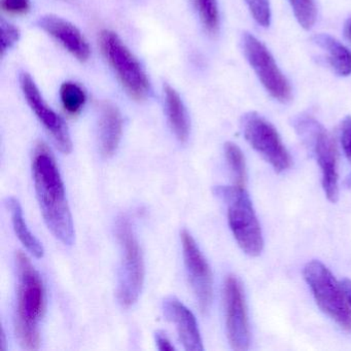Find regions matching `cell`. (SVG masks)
Masks as SVG:
<instances>
[{"label": "cell", "instance_id": "cell-1", "mask_svg": "<svg viewBox=\"0 0 351 351\" xmlns=\"http://www.w3.org/2000/svg\"><path fill=\"white\" fill-rule=\"evenodd\" d=\"M32 173L36 197L47 227L59 241L65 245H73L75 227L64 184L54 157L44 143L38 145L34 152Z\"/></svg>", "mask_w": 351, "mask_h": 351}, {"label": "cell", "instance_id": "cell-2", "mask_svg": "<svg viewBox=\"0 0 351 351\" xmlns=\"http://www.w3.org/2000/svg\"><path fill=\"white\" fill-rule=\"evenodd\" d=\"M18 274L15 328L18 340L25 350L40 348V322L46 309L44 282L36 267L22 252L16 254Z\"/></svg>", "mask_w": 351, "mask_h": 351}, {"label": "cell", "instance_id": "cell-3", "mask_svg": "<svg viewBox=\"0 0 351 351\" xmlns=\"http://www.w3.org/2000/svg\"><path fill=\"white\" fill-rule=\"evenodd\" d=\"M215 193L227 203L228 221L238 245L248 256H260L264 247L262 229L245 186H217Z\"/></svg>", "mask_w": 351, "mask_h": 351}, {"label": "cell", "instance_id": "cell-4", "mask_svg": "<svg viewBox=\"0 0 351 351\" xmlns=\"http://www.w3.org/2000/svg\"><path fill=\"white\" fill-rule=\"evenodd\" d=\"M117 237L121 246V265L119 270V302L124 307H130L138 300L145 282V262L132 226L127 217L118 219Z\"/></svg>", "mask_w": 351, "mask_h": 351}, {"label": "cell", "instance_id": "cell-5", "mask_svg": "<svg viewBox=\"0 0 351 351\" xmlns=\"http://www.w3.org/2000/svg\"><path fill=\"white\" fill-rule=\"evenodd\" d=\"M304 278L322 311L343 330L351 332V305L342 285L328 267L319 261H311L304 268Z\"/></svg>", "mask_w": 351, "mask_h": 351}, {"label": "cell", "instance_id": "cell-6", "mask_svg": "<svg viewBox=\"0 0 351 351\" xmlns=\"http://www.w3.org/2000/svg\"><path fill=\"white\" fill-rule=\"evenodd\" d=\"M99 46L121 85L130 97L137 101L145 99L151 91L147 73L118 34L110 30L100 32Z\"/></svg>", "mask_w": 351, "mask_h": 351}, {"label": "cell", "instance_id": "cell-7", "mask_svg": "<svg viewBox=\"0 0 351 351\" xmlns=\"http://www.w3.org/2000/svg\"><path fill=\"white\" fill-rule=\"evenodd\" d=\"M295 130L307 143L322 170V188L330 202L339 197L337 149L334 139L324 126L311 117H300L295 121Z\"/></svg>", "mask_w": 351, "mask_h": 351}, {"label": "cell", "instance_id": "cell-8", "mask_svg": "<svg viewBox=\"0 0 351 351\" xmlns=\"http://www.w3.org/2000/svg\"><path fill=\"white\" fill-rule=\"evenodd\" d=\"M241 128L247 143L276 172L291 167V159L276 128L258 112H248L241 119Z\"/></svg>", "mask_w": 351, "mask_h": 351}, {"label": "cell", "instance_id": "cell-9", "mask_svg": "<svg viewBox=\"0 0 351 351\" xmlns=\"http://www.w3.org/2000/svg\"><path fill=\"white\" fill-rule=\"evenodd\" d=\"M242 48L250 66L258 75L262 85L274 99L289 102L291 88L264 44L252 34L242 36Z\"/></svg>", "mask_w": 351, "mask_h": 351}, {"label": "cell", "instance_id": "cell-10", "mask_svg": "<svg viewBox=\"0 0 351 351\" xmlns=\"http://www.w3.org/2000/svg\"><path fill=\"white\" fill-rule=\"evenodd\" d=\"M226 326L228 339L234 350L250 348V330L243 289L237 277L228 276L225 289Z\"/></svg>", "mask_w": 351, "mask_h": 351}, {"label": "cell", "instance_id": "cell-11", "mask_svg": "<svg viewBox=\"0 0 351 351\" xmlns=\"http://www.w3.org/2000/svg\"><path fill=\"white\" fill-rule=\"evenodd\" d=\"M20 86L28 106L44 125L45 128L52 135L58 149L62 153H71L73 151V141L66 123L45 101L32 75L26 73H22L20 77Z\"/></svg>", "mask_w": 351, "mask_h": 351}, {"label": "cell", "instance_id": "cell-12", "mask_svg": "<svg viewBox=\"0 0 351 351\" xmlns=\"http://www.w3.org/2000/svg\"><path fill=\"white\" fill-rule=\"evenodd\" d=\"M184 266L199 307L206 312L210 307L213 295V273L206 258L201 252L193 236L186 230L180 234Z\"/></svg>", "mask_w": 351, "mask_h": 351}, {"label": "cell", "instance_id": "cell-13", "mask_svg": "<svg viewBox=\"0 0 351 351\" xmlns=\"http://www.w3.org/2000/svg\"><path fill=\"white\" fill-rule=\"evenodd\" d=\"M36 24L77 60L85 62L89 59L91 55L89 44L79 28L71 22L58 16L47 15L40 17Z\"/></svg>", "mask_w": 351, "mask_h": 351}, {"label": "cell", "instance_id": "cell-14", "mask_svg": "<svg viewBox=\"0 0 351 351\" xmlns=\"http://www.w3.org/2000/svg\"><path fill=\"white\" fill-rule=\"evenodd\" d=\"M163 312L165 317L176 326L180 342L189 351H202V339L194 314L178 299L165 298L163 301Z\"/></svg>", "mask_w": 351, "mask_h": 351}, {"label": "cell", "instance_id": "cell-15", "mask_svg": "<svg viewBox=\"0 0 351 351\" xmlns=\"http://www.w3.org/2000/svg\"><path fill=\"white\" fill-rule=\"evenodd\" d=\"M122 132L123 118L119 108L110 102L102 104L98 121V141L104 157H112L116 153Z\"/></svg>", "mask_w": 351, "mask_h": 351}, {"label": "cell", "instance_id": "cell-16", "mask_svg": "<svg viewBox=\"0 0 351 351\" xmlns=\"http://www.w3.org/2000/svg\"><path fill=\"white\" fill-rule=\"evenodd\" d=\"M165 110L170 127L178 141L186 143L191 131L188 112L180 94L169 85L164 86Z\"/></svg>", "mask_w": 351, "mask_h": 351}, {"label": "cell", "instance_id": "cell-17", "mask_svg": "<svg viewBox=\"0 0 351 351\" xmlns=\"http://www.w3.org/2000/svg\"><path fill=\"white\" fill-rule=\"evenodd\" d=\"M313 42L328 54V61L337 75H351V53L344 45L328 34H317Z\"/></svg>", "mask_w": 351, "mask_h": 351}, {"label": "cell", "instance_id": "cell-18", "mask_svg": "<svg viewBox=\"0 0 351 351\" xmlns=\"http://www.w3.org/2000/svg\"><path fill=\"white\" fill-rule=\"evenodd\" d=\"M7 206L11 213L12 223H13L16 235L19 238L21 243L25 246L26 250L32 256L38 258H43L45 254L44 246L28 228L27 223L24 219L23 210H22L19 201L14 197H10L7 200Z\"/></svg>", "mask_w": 351, "mask_h": 351}, {"label": "cell", "instance_id": "cell-19", "mask_svg": "<svg viewBox=\"0 0 351 351\" xmlns=\"http://www.w3.org/2000/svg\"><path fill=\"white\" fill-rule=\"evenodd\" d=\"M60 98L65 112L71 116H75L83 110L87 95L85 90L79 84L65 82L60 88Z\"/></svg>", "mask_w": 351, "mask_h": 351}, {"label": "cell", "instance_id": "cell-20", "mask_svg": "<svg viewBox=\"0 0 351 351\" xmlns=\"http://www.w3.org/2000/svg\"><path fill=\"white\" fill-rule=\"evenodd\" d=\"M225 156L228 165L233 174L234 184L238 186H245V159L241 149L235 143H227L225 145Z\"/></svg>", "mask_w": 351, "mask_h": 351}, {"label": "cell", "instance_id": "cell-21", "mask_svg": "<svg viewBox=\"0 0 351 351\" xmlns=\"http://www.w3.org/2000/svg\"><path fill=\"white\" fill-rule=\"evenodd\" d=\"M201 22L210 34H217L219 27V13L217 0H194Z\"/></svg>", "mask_w": 351, "mask_h": 351}, {"label": "cell", "instance_id": "cell-22", "mask_svg": "<svg viewBox=\"0 0 351 351\" xmlns=\"http://www.w3.org/2000/svg\"><path fill=\"white\" fill-rule=\"evenodd\" d=\"M295 19L304 29H311L316 21V5L314 0H289Z\"/></svg>", "mask_w": 351, "mask_h": 351}, {"label": "cell", "instance_id": "cell-23", "mask_svg": "<svg viewBox=\"0 0 351 351\" xmlns=\"http://www.w3.org/2000/svg\"><path fill=\"white\" fill-rule=\"evenodd\" d=\"M256 23L263 27H269L271 23V8L269 0H245Z\"/></svg>", "mask_w": 351, "mask_h": 351}, {"label": "cell", "instance_id": "cell-24", "mask_svg": "<svg viewBox=\"0 0 351 351\" xmlns=\"http://www.w3.org/2000/svg\"><path fill=\"white\" fill-rule=\"evenodd\" d=\"M0 28H1V54L3 56L5 52L17 44L20 38V32L16 26L3 19L0 23Z\"/></svg>", "mask_w": 351, "mask_h": 351}, {"label": "cell", "instance_id": "cell-25", "mask_svg": "<svg viewBox=\"0 0 351 351\" xmlns=\"http://www.w3.org/2000/svg\"><path fill=\"white\" fill-rule=\"evenodd\" d=\"M1 9L10 15H25L30 10V0H1Z\"/></svg>", "mask_w": 351, "mask_h": 351}, {"label": "cell", "instance_id": "cell-26", "mask_svg": "<svg viewBox=\"0 0 351 351\" xmlns=\"http://www.w3.org/2000/svg\"><path fill=\"white\" fill-rule=\"evenodd\" d=\"M341 143L345 156L351 163V117H346L341 125Z\"/></svg>", "mask_w": 351, "mask_h": 351}, {"label": "cell", "instance_id": "cell-27", "mask_svg": "<svg viewBox=\"0 0 351 351\" xmlns=\"http://www.w3.org/2000/svg\"><path fill=\"white\" fill-rule=\"evenodd\" d=\"M156 342H157L158 349H159V350L173 351L174 349H176L163 332H156Z\"/></svg>", "mask_w": 351, "mask_h": 351}, {"label": "cell", "instance_id": "cell-28", "mask_svg": "<svg viewBox=\"0 0 351 351\" xmlns=\"http://www.w3.org/2000/svg\"><path fill=\"white\" fill-rule=\"evenodd\" d=\"M342 285L343 289H344L345 295H346L347 299H348L349 304L351 305V280L350 279H344L341 282Z\"/></svg>", "mask_w": 351, "mask_h": 351}, {"label": "cell", "instance_id": "cell-29", "mask_svg": "<svg viewBox=\"0 0 351 351\" xmlns=\"http://www.w3.org/2000/svg\"><path fill=\"white\" fill-rule=\"evenodd\" d=\"M345 32H346L347 38L351 40V19L347 22L346 26H345Z\"/></svg>", "mask_w": 351, "mask_h": 351}]
</instances>
